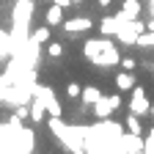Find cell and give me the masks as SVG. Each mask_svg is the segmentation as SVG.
Segmentation results:
<instances>
[{
  "instance_id": "6da1fadb",
  "label": "cell",
  "mask_w": 154,
  "mask_h": 154,
  "mask_svg": "<svg viewBox=\"0 0 154 154\" xmlns=\"http://www.w3.org/2000/svg\"><path fill=\"white\" fill-rule=\"evenodd\" d=\"M83 52H85V58H88L94 66H102V69L116 66V63L121 61V55H119V50H116V44L110 42V36L88 38L85 47H83Z\"/></svg>"
},
{
  "instance_id": "7a4b0ae2",
  "label": "cell",
  "mask_w": 154,
  "mask_h": 154,
  "mask_svg": "<svg viewBox=\"0 0 154 154\" xmlns=\"http://www.w3.org/2000/svg\"><path fill=\"white\" fill-rule=\"evenodd\" d=\"M146 30V22H140V19H127V22L119 25V33H116V42H121L127 47H132L135 42H138V36Z\"/></svg>"
},
{
  "instance_id": "3957f363",
  "label": "cell",
  "mask_w": 154,
  "mask_h": 154,
  "mask_svg": "<svg viewBox=\"0 0 154 154\" xmlns=\"http://www.w3.org/2000/svg\"><path fill=\"white\" fill-rule=\"evenodd\" d=\"M33 96H36V99L47 107V116H61V102L55 99V91H52L50 85H38V83H36Z\"/></svg>"
},
{
  "instance_id": "277c9868",
  "label": "cell",
  "mask_w": 154,
  "mask_h": 154,
  "mask_svg": "<svg viewBox=\"0 0 154 154\" xmlns=\"http://www.w3.org/2000/svg\"><path fill=\"white\" fill-rule=\"evenodd\" d=\"M121 107V94H113V96H99V102L94 105V116L96 119H110V116Z\"/></svg>"
},
{
  "instance_id": "5b68a950",
  "label": "cell",
  "mask_w": 154,
  "mask_h": 154,
  "mask_svg": "<svg viewBox=\"0 0 154 154\" xmlns=\"http://www.w3.org/2000/svg\"><path fill=\"white\" fill-rule=\"evenodd\" d=\"M30 17H33V0H17V6H14V28H25L28 30Z\"/></svg>"
},
{
  "instance_id": "8992f818",
  "label": "cell",
  "mask_w": 154,
  "mask_h": 154,
  "mask_svg": "<svg viewBox=\"0 0 154 154\" xmlns=\"http://www.w3.org/2000/svg\"><path fill=\"white\" fill-rule=\"evenodd\" d=\"M149 110H151V105H149L146 91L140 85H135L132 88V99H129V113H135V116H149Z\"/></svg>"
},
{
  "instance_id": "52a82bcc",
  "label": "cell",
  "mask_w": 154,
  "mask_h": 154,
  "mask_svg": "<svg viewBox=\"0 0 154 154\" xmlns=\"http://www.w3.org/2000/svg\"><path fill=\"white\" fill-rule=\"evenodd\" d=\"M61 28H63V33L77 36V33L91 30V28H94V22H91V17H74V19H63V22H61Z\"/></svg>"
},
{
  "instance_id": "ba28073f",
  "label": "cell",
  "mask_w": 154,
  "mask_h": 154,
  "mask_svg": "<svg viewBox=\"0 0 154 154\" xmlns=\"http://www.w3.org/2000/svg\"><path fill=\"white\" fill-rule=\"evenodd\" d=\"M119 143H121V149H124L127 154H132V151H143V146H146L143 135H132V132H124L121 138H119Z\"/></svg>"
},
{
  "instance_id": "9c48e42d",
  "label": "cell",
  "mask_w": 154,
  "mask_h": 154,
  "mask_svg": "<svg viewBox=\"0 0 154 154\" xmlns=\"http://www.w3.org/2000/svg\"><path fill=\"white\" fill-rule=\"evenodd\" d=\"M140 8H143V3H140V0H124L121 11L116 14V17H119V22H127V19H138Z\"/></svg>"
},
{
  "instance_id": "30bf717a",
  "label": "cell",
  "mask_w": 154,
  "mask_h": 154,
  "mask_svg": "<svg viewBox=\"0 0 154 154\" xmlns=\"http://www.w3.org/2000/svg\"><path fill=\"white\" fill-rule=\"evenodd\" d=\"M119 17H102V22H99V36H110V38H116V33H119Z\"/></svg>"
},
{
  "instance_id": "8fae6325",
  "label": "cell",
  "mask_w": 154,
  "mask_h": 154,
  "mask_svg": "<svg viewBox=\"0 0 154 154\" xmlns=\"http://www.w3.org/2000/svg\"><path fill=\"white\" fill-rule=\"evenodd\" d=\"M135 85H138V80H135V74H132V72L124 69L121 74H116V88H119L121 94H124V91H132Z\"/></svg>"
},
{
  "instance_id": "7c38bea8",
  "label": "cell",
  "mask_w": 154,
  "mask_h": 154,
  "mask_svg": "<svg viewBox=\"0 0 154 154\" xmlns=\"http://www.w3.org/2000/svg\"><path fill=\"white\" fill-rule=\"evenodd\" d=\"M44 22L50 25V28H58L63 22V6H58V3H52L50 8H47V17H44Z\"/></svg>"
},
{
  "instance_id": "4fadbf2b",
  "label": "cell",
  "mask_w": 154,
  "mask_h": 154,
  "mask_svg": "<svg viewBox=\"0 0 154 154\" xmlns=\"http://www.w3.org/2000/svg\"><path fill=\"white\" fill-rule=\"evenodd\" d=\"M30 119H33L36 124H42V121H47V119H50V116H47V107H44L42 102H38L36 96L30 99Z\"/></svg>"
},
{
  "instance_id": "5bb4252c",
  "label": "cell",
  "mask_w": 154,
  "mask_h": 154,
  "mask_svg": "<svg viewBox=\"0 0 154 154\" xmlns=\"http://www.w3.org/2000/svg\"><path fill=\"white\" fill-rule=\"evenodd\" d=\"M50 33H52V28L44 22L42 28H33V33H30V42L42 47V44H47V42H50Z\"/></svg>"
},
{
  "instance_id": "9a60e30c",
  "label": "cell",
  "mask_w": 154,
  "mask_h": 154,
  "mask_svg": "<svg viewBox=\"0 0 154 154\" xmlns=\"http://www.w3.org/2000/svg\"><path fill=\"white\" fill-rule=\"evenodd\" d=\"M99 96H102V91L96 88V85H85V88H83V94H80V99H83V105H85V107H88V105L94 107L96 102H99Z\"/></svg>"
},
{
  "instance_id": "2e32d148",
  "label": "cell",
  "mask_w": 154,
  "mask_h": 154,
  "mask_svg": "<svg viewBox=\"0 0 154 154\" xmlns=\"http://www.w3.org/2000/svg\"><path fill=\"white\" fill-rule=\"evenodd\" d=\"M124 129H127V132H132V135H143V127H140V116L129 113L127 119H124Z\"/></svg>"
},
{
  "instance_id": "e0dca14e",
  "label": "cell",
  "mask_w": 154,
  "mask_h": 154,
  "mask_svg": "<svg viewBox=\"0 0 154 154\" xmlns=\"http://www.w3.org/2000/svg\"><path fill=\"white\" fill-rule=\"evenodd\" d=\"M135 47H146V50L151 47V50H154V30H149V28H146V30H143V33L138 36V42H135Z\"/></svg>"
},
{
  "instance_id": "ac0fdd59",
  "label": "cell",
  "mask_w": 154,
  "mask_h": 154,
  "mask_svg": "<svg viewBox=\"0 0 154 154\" xmlns=\"http://www.w3.org/2000/svg\"><path fill=\"white\" fill-rule=\"evenodd\" d=\"M66 94H69V99H80V94H83V88L77 85V83H69V85H66Z\"/></svg>"
},
{
  "instance_id": "d6986e66",
  "label": "cell",
  "mask_w": 154,
  "mask_h": 154,
  "mask_svg": "<svg viewBox=\"0 0 154 154\" xmlns=\"http://www.w3.org/2000/svg\"><path fill=\"white\" fill-rule=\"evenodd\" d=\"M121 69H127V72H135V69H138V61H135V58H121Z\"/></svg>"
},
{
  "instance_id": "ffe728a7",
  "label": "cell",
  "mask_w": 154,
  "mask_h": 154,
  "mask_svg": "<svg viewBox=\"0 0 154 154\" xmlns=\"http://www.w3.org/2000/svg\"><path fill=\"white\" fill-rule=\"evenodd\" d=\"M47 55H50V58H61V55H63V47H61V44H50V47H47Z\"/></svg>"
},
{
  "instance_id": "44dd1931",
  "label": "cell",
  "mask_w": 154,
  "mask_h": 154,
  "mask_svg": "<svg viewBox=\"0 0 154 154\" xmlns=\"http://www.w3.org/2000/svg\"><path fill=\"white\" fill-rule=\"evenodd\" d=\"M55 3H58V6H63V8H69V6H72V0H55Z\"/></svg>"
},
{
  "instance_id": "7402d4cb",
  "label": "cell",
  "mask_w": 154,
  "mask_h": 154,
  "mask_svg": "<svg viewBox=\"0 0 154 154\" xmlns=\"http://www.w3.org/2000/svg\"><path fill=\"white\" fill-rule=\"evenodd\" d=\"M99 6H102V8H107V6H113V0H99Z\"/></svg>"
},
{
  "instance_id": "603a6c76",
  "label": "cell",
  "mask_w": 154,
  "mask_h": 154,
  "mask_svg": "<svg viewBox=\"0 0 154 154\" xmlns=\"http://www.w3.org/2000/svg\"><path fill=\"white\" fill-rule=\"evenodd\" d=\"M72 154H85V149H74V151H72Z\"/></svg>"
},
{
  "instance_id": "cb8c5ba5",
  "label": "cell",
  "mask_w": 154,
  "mask_h": 154,
  "mask_svg": "<svg viewBox=\"0 0 154 154\" xmlns=\"http://www.w3.org/2000/svg\"><path fill=\"white\" fill-rule=\"evenodd\" d=\"M149 116H151V119H154V105H151V110H149Z\"/></svg>"
},
{
  "instance_id": "d4e9b609",
  "label": "cell",
  "mask_w": 154,
  "mask_h": 154,
  "mask_svg": "<svg viewBox=\"0 0 154 154\" xmlns=\"http://www.w3.org/2000/svg\"><path fill=\"white\" fill-rule=\"evenodd\" d=\"M77 3H83V0H72V6H77Z\"/></svg>"
}]
</instances>
